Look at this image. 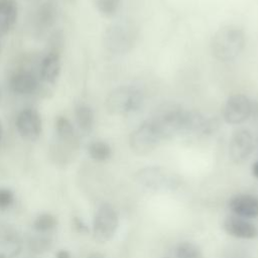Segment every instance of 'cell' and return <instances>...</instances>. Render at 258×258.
Listing matches in <instances>:
<instances>
[{
	"mask_svg": "<svg viewBox=\"0 0 258 258\" xmlns=\"http://www.w3.org/2000/svg\"><path fill=\"white\" fill-rule=\"evenodd\" d=\"M245 33L235 25H225L213 35L211 48L213 55L220 61L237 58L245 47Z\"/></svg>",
	"mask_w": 258,
	"mask_h": 258,
	"instance_id": "6da1fadb",
	"label": "cell"
},
{
	"mask_svg": "<svg viewBox=\"0 0 258 258\" xmlns=\"http://www.w3.org/2000/svg\"><path fill=\"white\" fill-rule=\"evenodd\" d=\"M134 179L141 187L154 192L175 190L180 184V179L174 172L156 165L140 168L135 172Z\"/></svg>",
	"mask_w": 258,
	"mask_h": 258,
	"instance_id": "7a4b0ae2",
	"label": "cell"
},
{
	"mask_svg": "<svg viewBox=\"0 0 258 258\" xmlns=\"http://www.w3.org/2000/svg\"><path fill=\"white\" fill-rule=\"evenodd\" d=\"M143 103V93L134 86H120L112 90L105 101L108 113L127 115L137 111Z\"/></svg>",
	"mask_w": 258,
	"mask_h": 258,
	"instance_id": "3957f363",
	"label": "cell"
},
{
	"mask_svg": "<svg viewBox=\"0 0 258 258\" xmlns=\"http://www.w3.org/2000/svg\"><path fill=\"white\" fill-rule=\"evenodd\" d=\"M137 30L131 22H119L109 26L104 34V45L114 54H123L132 49Z\"/></svg>",
	"mask_w": 258,
	"mask_h": 258,
	"instance_id": "277c9868",
	"label": "cell"
},
{
	"mask_svg": "<svg viewBox=\"0 0 258 258\" xmlns=\"http://www.w3.org/2000/svg\"><path fill=\"white\" fill-rule=\"evenodd\" d=\"M184 113L185 110L180 106L167 104L157 109L155 114L150 117L156 125L162 140L181 134Z\"/></svg>",
	"mask_w": 258,
	"mask_h": 258,
	"instance_id": "5b68a950",
	"label": "cell"
},
{
	"mask_svg": "<svg viewBox=\"0 0 258 258\" xmlns=\"http://www.w3.org/2000/svg\"><path fill=\"white\" fill-rule=\"evenodd\" d=\"M162 140L156 125L151 118L143 121L129 136V146L138 155H146L153 151Z\"/></svg>",
	"mask_w": 258,
	"mask_h": 258,
	"instance_id": "8992f818",
	"label": "cell"
},
{
	"mask_svg": "<svg viewBox=\"0 0 258 258\" xmlns=\"http://www.w3.org/2000/svg\"><path fill=\"white\" fill-rule=\"evenodd\" d=\"M118 214L110 204H102L94 217L93 238L96 242L104 244L109 242L118 229Z\"/></svg>",
	"mask_w": 258,
	"mask_h": 258,
	"instance_id": "52a82bcc",
	"label": "cell"
},
{
	"mask_svg": "<svg viewBox=\"0 0 258 258\" xmlns=\"http://www.w3.org/2000/svg\"><path fill=\"white\" fill-rule=\"evenodd\" d=\"M252 101L244 94H235L228 98L223 108V118L228 124L244 123L252 114Z\"/></svg>",
	"mask_w": 258,
	"mask_h": 258,
	"instance_id": "ba28073f",
	"label": "cell"
},
{
	"mask_svg": "<svg viewBox=\"0 0 258 258\" xmlns=\"http://www.w3.org/2000/svg\"><path fill=\"white\" fill-rule=\"evenodd\" d=\"M15 126L19 135L28 141H35L42 132V120L33 108H25L16 117Z\"/></svg>",
	"mask_w": 258,
	"mask_h": 258,
	"instance_id": "9c48e42d",
	"label": "cell"
},
{
	"mask_svg": "<svg viewBox=\"0 0 258 258\" xmlns=\"http://www.w3.org/2000/svg\"><path fill=\"white\" fill-rule=\"evenodd\" d=\"M253 148V136L248 129L240 128L234 131L229 142V156L234 163L240 164L246 161Z\"/></svg>",
	"mask_w": 258,
	"mask_h": 258,
	"instance_id": "30bf717a",
	"label": "cell"
},
{
	"mask_svg": "<svg viewBox=\"0 0 258 258\" xmlns=\"http://www.w3.org/2000/svg\"><path fill=\"white\" fill-rule=\"evenodd\" d=\"M23 248L19 231L11 225L0 224V258H16Z\"/></svg>",
	"mask_w": 258,
	"mask_h": 258,
	"instance_id": "8fae6325",
	"label": "cell"
},
{
	"mask_svg": "<svg viewBox=\"0 0 258 258\" xmlns=\"http://www.w3.org/2000/svg\"><path fill=\"white\" fill-rule=\"evenodd\" d=\"M225 232L239 239H255L258 237V228L244 218L238 216L227 217L223 222Z\"/></svg>",
	"mask_w": 258,
	"mask_h": 258,
	"instance_id": "7c38bea8",
	"label": "cell"
},
{
	"mask_svg": "<svg viewBox=\"0 0 258 258\" xmlns=\"http://www.w3.org/2000/svg\"><path fill=\"white\" fill-rule=\"evenodd\" d=\"M231 211L238 217L256 218L258 217V198L252 195H237L229 202Z\"/></svg>",
	"mask_w": 258,
	"mask_h": 258,
	"instance_id": "4fadbf2b",
	"label": "cell"
},
{
	"mask_svg": "<svg viewBox=\"0 0 258 258\" xmlns=\"http://www.w3.org/2000/svg\"><path fill=\"white\" fill-rule=\"evenodd\" d=\"M10 89L17 95L33 94L38 88L36 77L29 71L16 72L10 79Z\"/></svg>",
	"mask_w": 258,
	"mask_h": 258,
	"instance_id": "5bb4252c",
	"label": "cell"
},
{
	"mask_svg": "<svg viewBox=\"0 0 258 258\" xmlns=\"http://www.w3.org/2000/svg\"><path fill=\"white\" fill-rule=\"evenodd\" d=\"M60 55L57 51H49L42 58L39 70V77L46 84H55L60 74Z\"/></svg>",
	"mask_w": 258,
	"mask_h": 258,
	"instance_id": "9a60e30c",
	"label": "cell"
},
{
	"mask_svg": "<svg viewBox=\"0 0 258 258\" xmlns=\"http://www.w3.org/2000/svg\"><path fill=\"white\" fill-rule=\"evenodd\" d=\"M54 128L58 139L62 145L69 147L71 150L79 148V139L75 132L74 126L71 121L64 116H57L54 120Z\"/></svg>",
	"mask_w": 258,
	"mask_h": 258,
	"instance_id": "2e32d148",
	"label": "cell"
},
{
	"mask_svg": "<svg viewBox=\"0 0 258 258\" xmlns=\"http://www.w3.org/2000/svg\"><path fill=\"white\" fill-rule=\"evenodd\" d=\"M18 5L16 0H0V32H7L16 23Z\"/></svg>",
	"mask_w": 258,
	"mask_h": 258,
	"instance_id": "e0dca14e",
	"label": "cell"
},
{
	"mask_svg": "<svg viewBox=\"0 0 258 258\" xmlns=\"http://www.w3.org/2000/svg\"><path fill=\"white\" fill-rule=\"evenodd\" d=\"M75 119L79 129L84 133H90L95 124L93 109L87 104H78L75 107Z\"/></svg>",
	"mask_w": 258,
	"mask_h": 258,
	"instance_id": "ac0fdd59",
	"label": "cell"
},
{
	"mask_svg": "<svg viewBox=\"0 0 258 258\" xmlns=\"http://www.w3.org/2000/svg\"><path fill=\"white\" fill-rule=\"evenodd\" d=\"M57 17V7L54 1H47L43 3L37 11L36 20L38 21L39 25L43 28H49L52 26Z\"/></svg>",
	"mask_w": 258,
	"mask_h": 258,
	"instance_id": "d6986e66",
	"label": "cell"
},
{
	"mask_svg": "<svg viewBox=\"0 0 258 258\" xmlns=\"http://www.w3.org/2000/svg\"><path fill=\"white\" fill-rule=\"evenodd\" d=\"M27 245L30 252L36 255H40L48 252L52 248L53 242L49 236L45 234L37 233V235L29 237L27 241Z\"/></svg>",
	"mask_w": 258,
	"mask_h": 258,
	"instance_id": "ffe728a7",
	"label": "cell"
},
{
	"mask_svg": "<svg viewBox=\"0 0 258 258\" xmlns=\"http://www.w3.org/2000/svg\"><path fill=\"white\" fill-rule=\"evenodd\" d=\"M88 153L96 161H106L111 157L112 149L107 142L96 140L89 144Z\"/></svg>",
	"mask_w": 258,
	"mask_h": 258,
	"instance_id": "44dd1931",
	"label": "cell"
},
{
	"mask_svg": "<svg viewBox=\"0 0 258 258\" xmlns=\"http://www.w3.org/2000/svg\"><path fill=\"white\" fill-rule=\"evenodd\" d=\"M57 226V219L55 216L43 213L35 218L32 223V228L36 233L46 234L53 230Z\"/></svg>",
	"mask_w": 258,
	"mask_h": 258,
	"instance_id": "7402d4cb",
	"label": "cell"
},
{
	"mask_svg": "<svg viewBox=\"0 0 258 258\" xmlns=\"http://www.w3.org/2000/svg\"><path fill=\"white\" fill-rule=\"evenodd\" d=\"M177 258H204L199 246L189 241L180 242L176 248Z\"/></svg>",
	"mask_w": 258,
	"mask_h": 258,
	"instance_id": "603a6c76",
	"label": "cell"
},
{
	"mask_svg": "<svg viewBox=\"0 0 258 258\" xmlns=\"http://www.w3.org/2000/svg\"><path fill=\"white\" fill-rule=\"evenodd\" d=\"M98 11L104 16H113L119 10L121 0H93Z\"/></svg>",
	"mask_w": 258,
	"mask_h": 258,
	"instance_id": "cb8c5ba5",
	"label": "cell"
},
{
	"mask_svg": "<svg viewBox=\"0 0 258 258\" xmlns=\"http://www.w3.org/2000/svg\"><path fill=\"white\" fill-rule=\"evenodd\" d=\"M14 202V192L7 187H0V210H6Z\"/></svg>",
	"mask_w": 258,
	"mask_h": 258,
	"instance_id": "d4e9b609",
	"label": "cell"
},
{
	"mask_svg": "<svg viewBox=\"0 0 258 258\" xmlns=\"http://www.w3.org/2000/svg\"><path fill=\"white\" fill-rule=\"evenodd\" d=\"M73 227L74 229L78 232V233H82V234H87L90 232L89 227L84 223V221L82 219H80L79 217H74L73 218Z\"/></svg>",
	"mask_w": 258,
	"mask_h": 258,
	"instance_id": "484cf974",
	"label": "cell"
},
{
	"mask_svg": "<svg viewBox=\"0 0 258 258\" xmlns=\"http://www.w3.org/2000/svg\"><path fill=\"white\" fill-rule=\"evenodd\" d=\"M251 116L253 117L254 121L258 124V100L256 102L253 103V106H252V114Z\"/></svg>",
	"mask_w": 258,
	"mask_h": 258,
	"instance_id": "4316f807",
	"label": "cell"
},
{
	"mask_svg": "<svg viewBox=\"0 0 258 258\" xmlns=\"http://www.w3.org/2000/svg\"><path fill=\"white\" fill-rule=\"evenodd\" d=\"M55 258H71V253L66 249H60L55 253Z\"/></svg>",
	"mask_w": 258,
	"mask_h": 258,
	"instance_id": "83f0119b",
	"label": "cell"
},
{
	"mask_svg": "<svg viewBox=\"0 0 258 258\" xmlns=\"http://www.w3.org/2000/svg\"><path fill=\"white\" fill-rule=\"evenodd\" d=\"M252 174L258 178V160L252 164Z\"/></svg>",
	"mask_w": 258,
	"mask_h": 258,
	"instance_id": "f1b7e54d",
	"label": "cell"
},
{
	"mask_svg": "<svg viewBox=\"0 0 258 258\" xmlns=\"http://www.w3.org/2000/svg\"><path fill=\"white\" fill-rule=\"evenodd\" d=\"M88 258H105V257L99 253H92L88 256Z\"/></svg>",
	"mask_w": 258,
	"mask_h": 258,
	"instance_id": "f546056e",
	"label": "cell"
},
{
	"mask_svg": "<svg viewBox=\"0 0 258 258\" xmlns=\"http://www.w3.org/2000/svg\"><path fill=\"white\" fill-rule=\"evenodd\" d=\"M2 136H3V129H2V125H1V123H0V141H1V139H2Z\"/></svg>",
	"mask_w": 258,
	"mask_h": 258,
	"instance_id": "4dcf8cb0",
	"label": "cell"
},
{
	"mask_svg": "<svg viewBox=\"0 0 258 258\" xmlns=\"http://www.w3.org/2000/svg\"><path fill=\"white\" fill-rule=\"evenodd\" d=\"M28 258H32V257H28Z\"/></svg>",
	"mask_w": 258,
	"mask_h": 258,
	"instance_id": "1f68e13d",
	"label": "cell"
},
{
	"mask_svg": "<svg viewBox=\"0 0 258 258\" xmlns=\"http://www.w3.org/2000/svg\"><path fill=\"white\" fill-rule=\"evenodd\" d=\"M165 258H167V257H165Z\"/></svg>",
	"mask_w": 258,
	"mask_h": 258,
	"instance_id": "d6a6232c",
	"label": "cell"
}]
</instances>
